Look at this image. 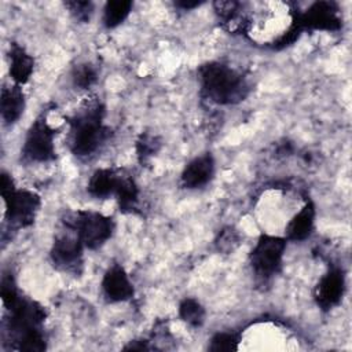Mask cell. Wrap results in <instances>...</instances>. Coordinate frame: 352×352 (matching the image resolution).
Returning a JSON list of instances; mask_svg holds the SVG:
<instances>
[{"instance_id":"2","label":"cell","mask_w":352,"mask_h":352,"mask_svg":"<svg viewBox=\"0 0 352 352\" xmlns=\"http://www.w3.org/2000/svg\"><path fill=\"white\" fill-rule=\"evenodd\" d=\"M204 95L219 104H232L249 94L245 77L223 62H208L198 70Z\"/></svg>"},{"instance_id":"19","label":"cell","mask_w":352,"mask_h":352,"mask_svg":"<svg viewBox=\"0 0 352 352\" xmlns=\"http://www.w3.org/2000/svg\"><path fill=\"white\" fill-rule=\"evenodd\" d=\"M160 148H161V140L158 136L153 133L143 132L136 140V154L142 164L147 162L153 155H155Z\"/></svg>"},{"instance_id":"23","label":"cell","mask_w":352,"mask_h":352,"mask_svg":"<svg viewBox=\"0 0 352 352\" xmlns=\"http://www.w3.org/2000/svg\"><path fill=\"white\" fill-rule=\"evenodd\" d=\"M19 292L16 289V283L14 280V278L11 276V274H6L1 279V298H3V304L10 308L19 297Z\"/></svg>"},{"instance_id":"11","label":"cell","mask_w":352,"mask_h":352,"mask_svg":"<svg viewBox=\"0 0 352 352\" xmlns=\"http://www.w3.org/2000/svg\"><path fill=\"white\" fill-rule=\"evenodd\" d=\"M214 173V160L206 153L195 157L184 168L180 176V183L184 188H199L210 182Z\"/></svg>"},{"instance_id":"22","label":"cell","mask_w":352,"mask_h":352,"mask_svg":"<svg viewBox=\"0 0 352 352\" xmlns=\"http://www.w3.org/2000/svg\"><path fill=\"white\" fill-rule=\"evenodd\" d=\"M238 342L239 340L234 333H216L212 337L208 349L213 352H231L238 349Z\"/></svg>"},{"instance_id":"18","label":"cell","mask_w":352,"mask_h":352,"mask_svg":"<svg viewBox=\"0 0 352 352\" xmlns=\"http://www.w3.org/2000/svg\"><path fill=\"white\" fill-rule=\"evenodd\" d=\"M179 316L187 324L192 327H199L205 320V309L195 298L187 297L179 305Z\"/></svg>"},{"instance_id":"16","label":"cell","mask_w":352,"mask_h":352,"mask_svg":"<svg viewBox=\"0 0 352 352\" xmlns=\"http://www.w3.org/2000/svg\"><path fill=\"white\" fill-rule=\"evenodd\" d=\"M118 175V169H98L89 179L88 192L96 198H107L114 195Z\"/></svg>"},{"instance_id":"1","label":"cell","mask_w":352,"mask_h":352,"mask_svg":"<svg viewBox=\"0 0 352 352\" xmlns=\"http://www.w3.org/2000/svg\"><path fill=\"white\" fill-rule=\"evenodd\" d=\"M104 106L98 99H88L70 120L69 146L74 155L88 157L94 154L109 136V128L103 125Z\"/></svg>"},{"instance_id":"24","label":"cell","mask_w":352,"mask_h":352,"mask_svg":"<svg viewBox=\"0 0 352 352\" xmlns=\"http://www.w3.org/2000/svg\"><path fill=\"white\" fill-rule=\"evenodd\" d=\"M214 11L219 15V18L226 23L230 19L235 18L239 14L241 4L234 0H227V1H216L214 4Z\"/></svg>"},{"instance_id":"21","label":"cell","mask_w":352,"mask_h":352,"mask_svg":"<svg viewBox=\"0 0 352 352\" xmlns=\"http://www.w3.org/2000/svg\"><path fill=\"white\" fill-rule=\"evenodd\" d=\"M239 243H241V236L234 227L223 228L214 239L216 249L226 254L232 253L239 246Z\"/></svg>"},{"instance_id":"26","label":"cell","mask_w":352,"mask_h":352,"mask_svg":"<svg viewBox=\"0 0 352 352\" xmlns=\"http://www.w3.org/2000/svg\"><path fill=\"white\" fill-rule=\"evenodd\" d=\"M124 349L125 351H148L151 349V346L146 340H133L128 345H125Z\"/></svg>"},{"instance_id":"13","label":"cell","mask_w":352,"mask_h":352,"mask_svg":"<svg viewBox=\"0 0 352 352\" xmlns=\"http://www.w3.org/2000/svg\"><path fill=\"white\" fill-rule=\"evenodd\" d=\"M33 58L25 51L23 47L12 43L10 45V76L15 84H25L33 73Z\"/></svg>"},{"instance_id":"4","label":"cell","mask_w":352,"mask_h":352,"mask_svg":"<svg viewBox=\"0 0 352 352\" xmlns=\"http://www.w3.org/2000/svg\"><path fill=\"white\" fill-rule=\"evenodd\" d=\"M65 226L77 232L82 245L88 249L100 248L113 234V220L99 212L77 210L69 213L65 220Z\"/></svg>"},{"instance_id":"14","label":"cell","mask_w":352,"mask_h":352,"mask_svg":"<svg viewBox=\"0 0 352 352\" xmlns=\"http://www.w3.org/2000/svg\"><path fill=\"white\" fill-rule=\"evenodd\" d=\"M315 223V206L312 201H307L302 209L290 220L286 227V235L290 241H302L307 239Z\"/></svg>"},{"instance_id":"5","label":"cell","mask_w":352,"mask_h":352,"mask_svg":"<svg viewBox=\"0 0 352 352\" xmlns=\"http://www.w3.org/2000/svg\"><path fill=\"white\" fill-rule=\"evenodd\" d=\"M285 248L286 239L267 234L260 235L256 246L249 256L250 267L257 279H260L261 282H267L279 271Z\"/></svg>"},{"instance_id":"27","label":"cell","mask_w":352,"mask_h":352,"mask_svg":"<svg viewBox=\"0 0 352 352\" xmlns=\"http://www.w3.org/2000/svg\"><path fill=\"white\" fill-rule=\"evenodd\" d=\"M201 4V1H177L176 6L183 8V10H190V8H194V7H198Z\"/></svg>"},{"instance_id":"10","label":"cell","mask_w":352,"mask_h":352,"mask_svg":"<svg viewBox=\"0 0 352 352\" xmlns=\"http://www.w3.org/2000/svg\"><path fill=\"white\" fill-rule=\"evenodd\" d=\"M102 289L106 298L111 302L125 301L133 296V286L120 264H113L104 274Z\"/></svg>"},{"instance_id":"7","label":"cell","mask_w":352,"mask_h":352,"mask_svg":"<svg viewBox=\"0 0 352 352\" xmlns=\"http://www.w3.org/2000/svg\"><path fill=\"white\" fill-rule=\"evenodd\" d=\"M82 248L85 246L77 232L76 235L60 234L54 239L50 256L58 270L77 275L82 268Z\"/></svg>"},{"instance_id":"9","label":"cell","mask_w":352,"mask_h":352,"mask_svg":"<svg viewBox=\"0 0 352 352\" xmlns=\"http://www.w3.org/2000/svg\"><path fill=\"white\" fill-rule=\"evenodd\" d=\"M345 290V278L340 268H330L318 282L314 297L316 304L323 309L329 311L340 304Z\"/></svg>"},{"instance_id":"8","label":"cell","mask_w":352,"mask_h":352,"mask_svg":"<svg viewBox=\"0 0 352 352\" xmlns=\"http://www.w3.org/2000/svg\"><path fill=\"white\" fill-rule=\"evenodd\" d=\"M298 22L302 30H338L341 28L340 10L333 1H316L304 14H298Z\"/></svg>"},{"instance_id":"6","label":"cell","mask_w":352,"mask_h":352,"mask_svg":"<svg viewBox=\"0 0 352 352\" xmlns=\"http://www.w3.org/2000/svg\"><path fill=\"white\" fill-rule=\"evenodd\" d=\"M55 131L48 124L44 114L37 117L30 125L23 146L22 158L29 162H47L55 158L54 144Z\"/></svg>"},{"instance_id":"15","label":"cell","mask_w":352,"mask_h":352,"mask_svg":"<svg viewBox=\"0 0 352 352\" xmlns=\"http://www.w3.org/2000/svg\"><path fill=\"white\" fill-rule=\"evenodd\" d=\"M114 195L117 197L120 210H122L125 213H128V212L132 213L138 209L139 188H138L133 177L129 173L120 170Z\"/></svg>"},{"instance_id":"3","label":"cell","mask_w":352,"mask_h":352,"mask_svg":"<svg viewBox=\"0 0 352 352\" xmlns=\"http://www.w3.org/2000/svg\"><path fill=\"white\" fill-rule=\"evenodd\" d=\"M0 191L6 205L7 220L16 227L33 224L40 208V197L29 190H18L10 175L6 172L0 177Z\"/></svg>"},{"instance_id":"25","label":"cell","mask_w":352,"mask_h":352,"mask_svg":"<svg viewBox=\"0 0 352 352\" xmlns=\"http://www.w3.org/2000/svg\"><path fill=\"white\" fill-rule=\"evenodd\" d=\"M65 6L69 8L70 14L80 22H88L92 14L91 1H66Z\"/></svg>"},{"instance_id":"12","label":"cell","mask_w":352,"mask_h":352,"mask_svg":"<svg viewBox=\"0 0 352 352\" xmlns=\"http://www.w3.org/2000/svg\"><path fill=\"white\" fill-rule=\"evenodd\" d=\"M1 117L6 124H14L25 109V96L18 84L4 85L1 89Z\"/></svg>"},{"instance_id":"20","label":"cell","mask_w":352,"mask_h":352,"mask_svg":"<svg viewBox=\"0 0 352 352\" xmlns=\"http://www.w3.org/2000/svg\"><path fill=\"white\" fill-rule=\"evenodd\" d=\"M72 78L76 87L81 89H88L95 84L98 78V73L91 63H80L73 69Z\"/></svg>"},{"instance_id":"17","label":"cell","mask_w":352,"mask_h":352,"mask_svg":"<svg viewBox=\"0 0 352 352\" xmlns=\"http://www.w3.org/2000/svg\"><path fill=\"white\" fill-rule=\"evenodd\" d=\"M132 8L131 1L125 0H116V1H109L104 6L103 10V23L106 28H116L120 23H122L126 16L129 15Z\"/></svg>"}]
</instances>
